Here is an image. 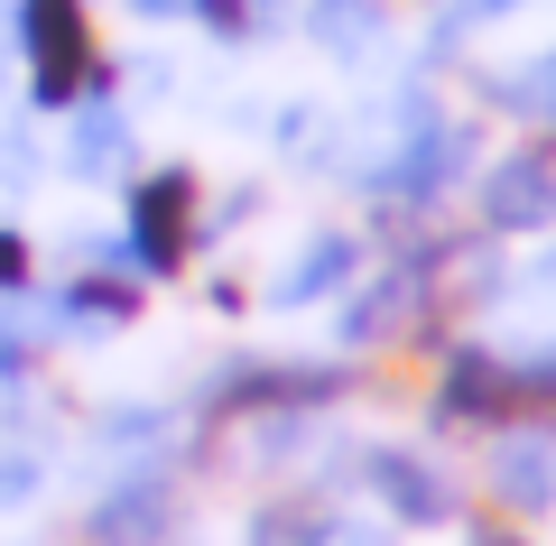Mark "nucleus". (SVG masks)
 Here are the masks:
<instances>
[{
	"mask_svg": "<svg viewBox=\"0 0 556 546\" xmlns=\"http://www.w3.org/2000/svg\"><path fill=\"white\" fill-rule=\"evenodd\" d=\"M10 28H20V65H28V93H38V102H75L84 84H102L84 0H20Z\"/></svg>",
	"mask_w": 556,
	"mask_h": 546,
	"instance_id": "f257e3e1",
	"label": "nucleus"
},
{
	"mask_svg": "<svg viewBox=\"0 0 556 546\" xmlns=\"http://www.w3.org/2000/svg\"><path fill=\"white\" fill-rule=\"evenodd\" d=\"M195 241H204V223H195V176H186V167L139 176V195H130V241H121V251H130L149 278H167Z\"/></svg>",
	"mask_w": 556,
	"mask_h": 546,
	"instance_id": "f03ea898",
	"label": "nucleus"
},
{
	"mask_svg": "<svg viewBox=\"0 0 556 546\" xmlns=\"http://www.w3.org/2000/svg\"><path fill=\"white\" fill-rule=\"evenodd\" d=\"M547 223H556V139H529L482 176V232H547Z\"/></svg>",
	"mask_w": 556,
	"mask_h": 546,
	"instance_id": "7ed1b4c3",
	"label": "nucleus"
},
{
	"mask_svg": "<svg viewBox=\"0 0 556 546\" xmlns=\"http://www.w3.org/2000/svg\"><path fill=\"white\" fill-rule=\"evenodd\" d=\"M482 482H492V500L510 509V519H547L556 509V427H501L492 454H482Z\"/></svg>",
	"mask_w": 556,
	"mask_h": 546,
	"instance_id": "20e7f679",
	"label": "nucleus"
},
{
	"mask_svg": "<svg viewBox=\"0 0 556 546\" xmlns=\"http://www.w3.org/2000/svg\"><path fill=\"white\" fill-rule=\"evenodd\" d=\"M371 491L390 500V519H408V528H445V519L464 509L455 472L427 464L417 445H380V454H371Z\"/></svg>",
	"mask_w": 556,
	"mask_h": 546,
	"instance_id": "39448f33",
	"label": "nucleus"
},
{
	"mask_svg": "<svg viewBox=\"0 0 556 546\" xmlns=\"http://www.w3.org/2000/svg\"><path fill=\"white\" fill-rule=\"evenodd\" d=\"M353 269H362V251H353L343 232H325V241H306V251L288 259V278H278L269 296H278V306H316V296H334Z\"/></svg>",
	"mask_w": 556,
	"mask_h": 546,
	"instance_id": "423d86ee",
	"label": "nucleus"
},
{
	"mask_svg": "<svg viewBox=\"0 0 556 546\" xmlns=\"http://www.w3.org/2000/svg\"><path fill=\"white\" fill-rule=\"evenodd\" d=\"M65 167L75 176H121L130 167V120H121L112 102H84L75 130H65Z\"/></svg>",
	"mask_w": 556,
	"mask_h": 546,
	"instance_id": "0eeeda50",
	"label": "nucleus"
},
{
	"mask_svg": "<svg viewBox=\"0 0 556 546\" xmlns=\"http://www.w3.org/2000/svg\"><path fill=\"white\" fill-rule=\"evenodd\" d=\"M325 537H334V519L316 500H278V509L251 519V546H325Z\"/></svg>",
	"mask_w": 556,
	"mask_h": 546,
	"instance_id": "6e6552de",
	"label": "nucleus"
},
{
	"mask_svg": "<svg viewBox=\"0 0 556 546\" xmlns=\"http://www.w3.org/2000/svg\"><path fill=\"white\" fill-rule=\"evenodd\" d=\"M306 28H316L325 47H343V56H353V47H371L380 0H316V10H306Z\"/></svg>",
	"mask_w": 556,
	"mask_h": 546,
	"instance_id": "1a4fd4ad",
	"label": "nucleus"
},
{
	"mask_svg": "<svg viewBox=\"0 0 556 546\" xmlns=\"http://www.w3.org/2000/svg\"><path fill=\"white\" fill-rule=\"evenodd\" d=\"M20 288H28V241L0 232V296H20Z\"/></svg>",
	"mask_w": 556,
	"mask_h": 546,
	"instance_id": "9d476101",
	"label": "nucleus"
},
{
	"mask_svg": "<svg viewBox=\"0 0 556 546\" xmlns=\"http://www.w3.org/2000/svg\"><path fill=\"white\" fill-rule=\"evenodd\" d=\"M510 10H519V0H464L445 28H482V20H510Z\"/></svg>",
	"mask_w": 556,
	"mask_h": 546,
	"instance_id": "9b49d317",
	"label": "nucleus"
},
{
	"mask_svg": "<svg viewBox=\"0 0 556 546\" xmlns=\"http://www.w3.org/2000/svg\"><path fill=\"white\" fill-rule=\"evenodd\" d=\"M464 546H519V537H510V528H473V537H464Z\"/></svg>",
	"mask_w": 556,
	"mask_h": 546,
	"instance_id": "f8f14e48",
	"label": "nucleus"
},
{
	"mask_svg": "<svg viewBox=\"0 0 556 546\" xmlns=\"http://www.w3.org/2000/svg\"><path fill=\"white\" fill-rule=\"evenodd\" d=\"M538 288H547V296H556V251H547V259H538Z\"/></svg>",
	"mask_w": 556,
	"mask_h": 546,
	"instance_id": "ddd939ff",
	"label": "nucleus"
}]
</instances>
